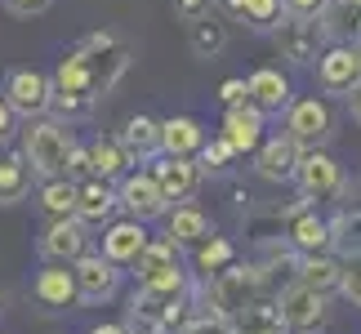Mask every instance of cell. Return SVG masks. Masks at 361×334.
Returning <instances> with one entry per match:
<instances>
[{"instance_id": "6da1fadb", "label": "cell", "mask_w": 361, "mask_h": 334, "mask_svg": "<svg viewBox=\"0 0 361 334\" xmlns=\"http://www.w3.org/2000/svg\"><path fill=\"white\" fill-rule=\"evenodd\" d=\"M130 67V49L116 40V32H90L76 49H67L59 67H54L49 85H54V107L67 120L85 116V111L116 85Z\"/></svg>"}, {"instance_id": "7a4b0ae2", "label": "cell", "mask_w": 361, "mask_h": 334, "mask_svg": "<svg viewBox=\"0 0 361 334\" xmlns=\"http://www.w3.org/2000/svg\"><path fill=\"white\" fill-rule=\"evenodd\" d=\"M76 138L63 120L36 116L23 130V161L32 165L36 178H67V156H72Z\"/></svg>"}, {"instance_id": "3957f363", "label": "cell", "mask_w": 361, "mask_h": 334, "mask_svg": "<svg viewBox=\"0 0 361 334\" xmlns=\"http://www.w3.org/2000/svg\"><path fill=\"white\" fill-rule=\"evenodd\" d=\"M286 116V138L295 143L299 151H312V147H326L335 138V107H330L326 94H308V99H290V107L281 111Z\"/></svg>"}, {"instance_id": "277c9868", "label": "cell", "mask_w": 361, "mask_h": 334, "mask_svg": "<svg viewBox=\"0 0 361 334\" xmlns=\"http://www.w3.org/2000/svg\"><path fill=\"white\" fill-rule=\"evenodd\" d=\"M263 295V272L259 268H237V263H228L224 272L210 276V285H205V303H210V312H219L228 321V316H237L241 308L250 303H259Z\"/></svg>"}, {"instance_id": "5b68a950", "label": "cell", "mask_w": 361, "mask_h": 334, "mask_svg": "<svg viewBox=\"0 0 361 334\" xmlns=\"http://www.w3.org/2000/svg\"><path fill=\"white\" fill-rule=\"evenodd\" d=\"M0 99L9 103V111L18 120H36V116H49L54 111V85L36 67H18V72L5 76V94Z\"/></svg>"}, {"instance_id": "8992f818", "label": "cell", "mask_w": 361, "mask_h": 334, "mask_svg": "<svg viewBox=\"0 0 361 334\" xmlns=\"http://www.w3.org/2000/svg\"><path fill=\"white\" fill-rule=\"evenodd\" d=\"M312 67H317V89L326 99H348L361 85V45H335L330 40Z\"/></svg>"}, {"instance_id": "52a82bcc", "label": "cell", "mask_w": 361, "mask_h": 334, "mask_svg": "<svg viewBox=\"0 0 361 334\" xmlns=\"http://www.w3.org/2000/svg\"><path fill=\"white\" fill-rule=\"evenodd\" d=\"M276 316H281L286 334H317L326 321H330V308H326V295H317V290L290 281L281 295H276Z\"/></svg>"}, {"instance_id": "ba28073f", "label": "cell", "mask_w": 361, "mask_h": 334, "mask_svg": "<svg viewBox=\"0 0 361 334\" xmlns=\"http://www.w3.org/2000/svg\"><path fill=\"white\" fill-rule=\"evenodd\" d=\"M295 187H299V197H303V201H335L339 192H343V165L330 156L326 147L299 151Z\"/></svg>"}, {"instance_id": "9c48e42d", "label": "cell", "mask_w": 361, "mask_h": 334, "mask_svg": "<svg viewBox=\"0 0 361 334\" xmlns=\"http://www.w3.org/2000/svg\"><path fill=\"white\" fill-rule=\"evenodd\" d=\"M272 40H276V54H281L290 67H312L322 58V49L330 45L317 18H281L272 27Z\"/></svg>"}, {"instance_id": "30bf717a", "label": "cell", "mask_w": 361, "mask_h": 334, "mask_svg": "<svg viewBox=\"0 0 361 334\" xmlns=\"http://www.w3.org/2000/svg\"><path fill=\"white\" fill-rule=\"evenodd\" d=\"M147 174L157 178V187H161V197L170 201V205H183V201H192L201 192V183H205V170H201V161L197 156H152L147 161Z\"/></svg>"}, {"instance_id": "8fae6325", "label": "cell", "mask_w": 361, "mask_h": 334, "mask_svg": "<svg viewBox=\"0 0 361 334\" xmlns=\"http://www.w3.org/2000/svg\"><path fill=\"white\" fill-rule=\"evenodd\" d=\"M116 205L125 210V218H138V223H152V218H165L170 201L161 197L157 178L147 170H125L116 178Z\"/></svg>"}, {"instance_id": "7c38bea8", "label": "cell", "mask_w": 361, "mask_h": 334, "mask_svg": "<svg viewBox=\"0 0 361 334\" xmlns=\"http://www.w3.org/2000/svg\"><path fill=\"white\" fill-rule=\"evenodd\" d=\"M72 276H76L80 303H103V299H112L116 285H121V268L107 263L103 254H94V249H85V254L72 263Z\"/></svg>"}, {"instance_id": "4fadbf2b", "label": "cell", "mask_w": 361, "mask_h": 334, "mask_svg": "<svg viewBox=\"0 0 361 334\" xmlns=\"http://www.w3.org/2000/svg\"><path fill=\"white\" fill-rule=\"evenodd\" d=\"M90 249V228L80 223L76 214L67 218H49L45 223V236H40V254L49 263H76L80 254Z\"/></svg>"}, {"instance_id": "5bb4252c", "label": "cell", "mask_w": 361, "mask_h": 334, "mask_svg": "<svg viewBox=\"0 0 361 334\" xmlns=\"http://www.w3.org/2000/svg\"><path fill=\"white\" fill-rule=\"evenodd\" d=\"M32 299H36L45 312H67V308H76L80 295H76L72 263H49V268H40L36 281H32Z\"/></svg>"}, {"instance_id": "9a60e30c", "label": "cell", "mask_w": 361, "mask_h": 334, "mask_svg": "<svg viewBox=\"0 0 361 334\" xmlns=\"http://www.w3.org/2000/svg\"><path fill=\"white\" fill-rule=\"evenodd\" d=\"M121 210L116 205V183H107V178L90 174L76 183V218L85 223V228H103V223H112V214Z\"/></svg>"}, {"instance_id": "2e32d148", "label": "cell", "mask_w": 361, "mask_h": 334, "mask_svg": "<svg viewBox=\"0 0 361 334\" xmlns=\"http://www.w3.org/2000/svg\"><path fill=\"white\" fill-rule=\"evenodd\" d=\"M286 241L299 254H330V218H322L308 205H295L286 214Z\"/></svg>"}, {"instance_id": "e0dca14e", "label": "cell", "mask_w": 361, "mask_h": 334, "mask_svg": "<svg viewBox=\"0 0 361 334\" xmlns=\"http://www.w3.org/2000/svg\"><path fill=\"white\" fill-rule=\"evenodd\" d=\"M147 241H152V236H147V228L138 218H112L107 232H103V249H99V254L107 263H116V268H130V263L143 254Z\"/></svg>"}, {"instance_id": "ac0fdd59", "label": "cell", "mask_w": 361, "mask_h": 334, "mask_svg": "<svg viewBox=\"0 0 361 334\" xmlns=\"http://www.w3.org/2000/svg\"><path fill=\"white\" fill-rule=\"evenodd\" d=\"M245 99L255 103L263 116H281V111L290 107V99H295V89H290L286 72H276V67H259V72L245 80Z\"/></svg>"}, {"instance_id": "d6986e66", "label": "cell", "mask_w": 361, "mask_h": 334, "mask_svg": "<svg viewBox=\"0 0 361 334\" xmlns=\"http://www.w3.org/2000/svg\"><path fill=\"white\" fill-rule=\"evenodd\" d=\"M250 156H255L259 178H268V183H290V178H295V165H299V147L290 143L286 134H276V138L263 134V143L250 151Z\"/></svg>"}, {"instance_id": "ffe728a7", "label": "cell", "mask_w": 361, "mask_h": 334, "mask_svg": "<svg viewBox=\"0 0 361 334\" xmlns=\"http://www.w3.org/2000/svg\"><path fill=\"white\" fill-rule=\"evenodd\" d=\"M263 111L255 103H241V107H228V116H224V138H228V147L237 151V156H250L259 143H263Z\"/></svg>"}, {"instance_id": "44dd1931", "label": "cell", "mask_w": 361, "mask_h": 334, "mask_svg": "<svg viewBox=\"0 0 361 334\" xmlns=\"http://www.w3.org/2000/svg\"><path fill=\"white\" fill-rule=\"evenodd\" d=\"M116 143L125 147V156H130V165L138 161V165H147L152 156H161V120L157 116H130L125 120V130H121V138Z\"/></svg>"}, {"instance_id": "7402d4cb", "label": "cell", "mask_w": 361, "mask_h": 334, "mask_svg": "<svg viewBox=\"0 0 361 334\" xmlns=\"http://www.w3.org/2000/svg\"><path fill=\"white\" fill-rule=\"evenodd\" d=\"M317 23L335 45H361V0H326Z\"/></svg>"}, {"instance_id": "603a6c76", "label": "cell", "mask_w": 361, "mask_h": 334, "mask_svg": "<svg viewBox=\"0 0 361 334\" xmlns=\"http://www.w3.org/2000/svg\"><path fill=\"white\" fill-rule=\"evenodd\" d=\"M201 143H205V125L197 116L161 120V151H165V156H197Z\"/></svg>"}, {"instance_id": "cb8c5ba5", "label": "cell", "mask_w": 361, "mask_h": 334, "mask_svg": "<svg viewBox=\"0 0 361 334\" xmlns=\"http://www.w3.org/2000/svg\"><path fill=\"white\" fill-rule=\"evenodd\" d=\"M188 49H192V58H201V63L219 58V54L228 49V23L219 18L214 9L205 13V18L188 23Z\"/></svg>"}, {"instance_id": "d4e9b609", "label": "cell", "mask_w": 361, "mask_h": 334, "mask_svg": "<svg viewBox=\"0 0 361 334\" xmlns=\"http://www.w3.org/2000/svg\"><path fill=\"white\" fill-rule=\"evenodd\" d=\"M339 272H343V263L330 254H299V263H295V281L317 290V295H326V299L339 290Z\"/></svg>"}, {"instance_id": "484cf974", "label": "cell", "mask_w": 361, "mask_h": 334, "mask_svg": "<svg viewBox=\"0 0 361 334\" xmlns=\"http://www.w3.org/2000/svg\"><path fill=\"white\" fill-rule=\"evenodd\" d=\"M165 236H170L174 245H197V241L210 236V218L192 201H183V205H174V210H165Z\"/></svg>"}, {"instance_id": "4316f807", "label": "cell", "mask_w": 361, "mask_h": 334, "mask_svg": "<svg viewBox=\"0 0 361 334\" xmlns=\"http://www.w3.org/2000/svg\"><path fill=\"white\" fill-rule=\"evenodd\" d=\"M32 165L23 161V151H9V156H0V205H18L27 201V192H32Z\"/></svg>"}, {"instance_id": "83f0119b", "label": "cell", "mask_w": 361, "mask_h": 334, "mask_svg": "<svg viewBox=\"0 0 361 334\" xmlns=\"http://www.w3.org/2000/svg\"><path fill=\"white\" fill-rule=\"evenodd\" d=\"M90 156V174L107 178V183H116V178L130 170V156H125V147L116 143V138H94V143L85 147Z\"/></svg>"}, {"instance_id": "f1b7e54d", "label": "cell", "mask_w": 361, "mask_h": 334, "mask_svg": "<svg viewBox=\"0 0 361 334\" xmlns=\"http://www.w3.org/2000/svg\"><path fill=\"white\" fill-rule=\"evenodd\" d=\"M228 334H286V326H281V316H276V308L250 303L237 316H228Z\"/></svg>"}, {"instance_id": "f546056e", "label": "cell", "mask_w": 361, "mask_h": 334, "mask_svg": "<svg viewBox=\"0 0 361 334\" xmlns=\"http://www.w3.org/2000/svg\"><path fill=\"white\" fill-rule=\"evenodd\" d=\"M174 263H178V245L170 241V236H157V241H147V245H143V254H138L130 268H134L138 281H147V276H157V272H165V268H174Z\"/></svg>"}, {"instance_id": "4dcf8cb0", "label": "cell", "mask_w": 361, "mask_h": 334, "mask_svg": "<svg viewBox=\"0 0 361 334\" xmlns=\"http://www.w3.org/2000/svg\"><path fill=\"white\" fill-rule=\"evenodd\" d=\"M40 210L49 218H67L76 210V183L72 178H45L40 183Z\"/></svg>"}, {"instance_id": "1f68e13d", "label": "cell", "mask_w": 361, "mask_h": 334, "mask_svg": "<svg viewBox=\"0 0 361 334\" xmlns=\"http://www.w3.org/2000/svg\"><path fill=\"white\" fill-rule=\"evenodd\" d=\"M330 249H339L343 259H361V210L330 218Z\"/></svg>"}, {"instance_id": "d6a6232c", "label": "cell", "mask_w": 361, "mask_h": 334, "mask_svg": "<svg viewBox=\"0 0 361 334\" xmlns=\"http://www.w3.org/2000/svg\"><path fill=\"white\" fill-rule=\"evenodd\" d=\"M228 263H237V249H232L228 236H205V241H197V272L205 276H214V272H224Z\"/></svg>"}, {"instance_id": "836d02e7", "label": "cell", "mask_w": 361, "mask_h": 334, "mask_svg": "<svg viewBox=\"0 0 361 334\" xmlns=\"http://www.w3.org/2000/svg\"><path fill=\"white\" fill-rule=\"evenodd\" d=\"M286 18L281 0H241V23H250L255 32H272Z\"/></svg>"}, {"instance_id": "e575fe53", "label": "cell", "mask_w": 361, "mask_h": 334, "mask_svg": "<svg viewBox=\"0 0 361 334\" xmlns=\"http://www.w3.org/2000/svg\"><path fill=\"white\" fill-rule=\"evenodd\" d=\"M197 161H201L205 178H210V174H224V170H232V161H237V151H232V147H228V138L219 134V138H205V143H201Z\"/></svg>"}, {"instance_id": "d590c367", "label": "cell", "mask_w": 361, "mask_h": 334, "mask_svg": "<svg viewBox=\"0 0 361 334\" xmlns=\"http://www.w3.org/2000/svg\"><path fill=\"white\" fill-rule=\"evenodd\" d=\"M143 290H152V295H165V299H174V295H188V272H183V263H174V268H165L157 276H147V281H138Z\"/></svg>"}, {"instance_id": "8d00e7d4", "label": "cell", "mask_w": 361, "mask_h": 334, "mask_svg": "<svg viewBox=\"0 0 361 334\" xmlns=\"http://www.w3.org/2000/svg\"><path fill=\"white\" fill-rule=\"evenodd\" d=\"M178 334H228V321L210 308H201L197 316H188L183 326H178Z\"/></svg>"}, {"instance_id": "74e56055", "label": "cell", "mask_w": 361, "mask_h": 334, "mask_svg": "<svg viewBox=\"0 0 361 334\" xmlns=\"http://www.w3.org/2000/svg\"><path fill=\"white\" fill-rule=\"evenodd\" d=\"M339 290L361 308V259H348V263H343V272H339Z\"/></svg>"}, {"instance_id": "f35d334b", "label": "cell", "mask_w": 361, "mask_h": 334, "mask_svg": "<svg viewBox=\"0 0 361 334\" xmlns=\"http://www.w3.org/2000/svg\"><path fill=\"white\" fill-rule=\"evenodd\" d=\"M281 9H286V18H322L326 0H281Z\"/></svg>"}, {"instance_id": "ab89813d", "label": "cell", "mask_w": 361, "mask_h": 334, "mask_svg": "<svg viewBox=\"0 0 361 334\" xmlns=\"http://www.w3.org/2000/svg\"><path fill=\"white\" fill-rule=\"evenodd\" d=\"M210 9H214L210 0H174V18H178V23H197V18H205Z\"/></svg>"}, {"instance_id": "60d3db41", "label": "cell", "mask_w": 361, "mask_h": 334, "mask_svg": "<svg viewBox=\"0 0 361 334\" xmlns=\"http://www.w3.org/2000/svg\"><path fill=\"white\" fill-rule=\"evenodd\" d=\"M0 5H5L13 18H36V13H45L54 0H0Z\"/></svg>"}, {"instance_id": "b9f144b4", "label": "cell", "mask_w": 361, "mask_h": 334, "mask_svg": "<svg viewBox=\"0 0 361 334\" xmlns=\"http://www.w3.org/2000/svg\"><path fill=\"white\" fill-rule=\"evenodd\" d=\"M219 103H224V107H241V103H250V99H245V80H241V76L224 80V85H219Z\"/></svg>"}, {"instance_id": "7bdbcfd3", "label": "cell", "mask_w": 361, "mask_h": 334, "mask_svg": "<svg viewBox=\"0 0 361 334\" xmlns=\"http://www.w3.org/2000/svg\"><path fill=\"white\" fill-rule=\"evenodd\" d=\"M67 178H72V183L90 178V156H85V147H72V156H67Z\"/></svg>"}, {"instance_id": "ee69618b", "label": "cell", "mask_w": 361, "mask_h": 334, "mask_svg": "<svg viewBox=\"0 0 361 334\" xmlns=\"http://www.w3.org/2000/svg\"><path fill=\"white\" fill-rule=\"evenodd\" d=\"M13 134H18V116L9 111V103L0 99V147L5 143H13Z\"/></svg>"}, {"instance_id": "f6af8a7d", "label": "cell", "mask_w": 361, "mask_h": 334, "mask_svg": "<svg viewBox=\"0 0 361 334\" xmlns=\"http://www.w3.org/2000/svg\"><path fill=\"white\" fill-rule=\"evenodd\" d=\"M90 334H130V326H121V321H103V326H90Z\"/></svg>"}, {"instance_id": "bcb514c9", "label": "cell", "mask_w": 361, "mask_h": 334, "mask_svg": "<svg viewBox=\"0 0 361 334\" xmlns=\"http://www.w3.org/2000/svg\"><path fill=\"white\" fill-rule=\"evenodd\" d=\"M348 111H353V120L361 125V85H357V89L348 94Z\"/></svg>"}, {"instance_id": "7dc6e473", "label": "cell", "mask_w": 361, "mask_h": 334, "mask_svg": "<svg viewBox=\"0 0 361 334\" xmlns=\"http://www.w3.org/2000/svg\"><path fill=\"white\" fill-rule=\"evenodd\" d=\"M224 5H228V13H232V18L241 23V0H224Z\"/></svg>"}, {"instance_id": "c3c4849f", "label": "cell", "mask_w": 361, "mask_h": 334, "mask_svg": "<svg viewBox=\"0 0 361 334\" xmlns=\"http://www.w3.org/2000/svg\"><path fill=\"white\" fill-rule=\"evenodd\" d=\"M0 334H5V330H0Z\"/></svg>"}]
</instances>
